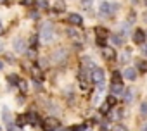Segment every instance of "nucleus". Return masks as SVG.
Wrapping results in <instances>:
<instances>
[{"label":"nucleus","instance_id":"obj_10","mask_svg":"<svg viewBox=\"0 0 147 131\" xmlns=\"http://www.w3.org/2000/svg\"><path fill=\"white\" fill-rule=\"evenodd\" d=\"M2 119H4V122H5L7 126L12 122V117H11V112H9V109H7V107H4V109H2Z\"/></svg>","mask_w":147,"mask_h":131},{"label":"nucleus","instance_id":"obj_26","mask_svg":"<svg viewBox=\"0 0 147 131\" xmlns=\"http://www.w3.org/2000/svg\"><path fill=\"white\" fill-rule=\"evenodd\" d=\"M109 109H111V105H109L107 102H104V104L100 105V112H102V114H107V112H109Z\"/></svg>","mask_w":147,"mask_h":131},{"label":"nucleus","instance_id":"obj_9","mask_svg":"<svg viewBox=\"0 0 147 131\" xmlns=\"http://www.w3.org/2000/svg\"><path fill=\"white\" fill-rule=\"evenodd\" d=\"M109 14H111V4H107V2H102V4H100V16L107 17Z\"/></svg>","mask_w":147,"mask_h":131},{"label":"nucleus","instance_id":"obj_14","mask_svg":"<svg viewBox=\"0 0 147 131\" xmlns=\"http://www.w3.org/2000/svg\"><path fill=\"white\" fill-rule=\"evenodd\" d=\"M18 88H19L21 93H26V92H28V81L19 78V80H18Z\"/></svg>","mask_w":147,"mask_h":131},{"label":"nucleus","instance_id":"obj_40","mask_svg":"<svg viewBox=\"0 0 147 131\" xmlns=\"http://www.w3.org/2000/svg\"><path fill=\"white\" fill-rule=\"evenodd\" d=\"M4 50V43H2V40H0V52Z\"/></svg>","mask_w":147,"mask_h":131},{"label":"nucleus","instance_id":"obj_12","mask_svg":"<svg viewBox=\"0 0 147 131\" xmlns=\"http://www.w3.org/2000/svg\"><path fill=\"white\" fill-rule=\"evenodd\" d=\"M102 55H104V59H107V60H114V57H116V52H114V50H111V48H104Z\"/></svg>","mask_w":147,"mask_h":131},{"label":"nucleus","instance_id":"obj_5","mask_svg":"<svg viewBox=\"0 0 147 131\" xmlns=\"http://www.w3.org/2000/svg\"><path fill=\"white\" fill-rule=\"evenodd\" d=\"M92 81H95L97 85H104V71L100 68L92 69Z\"/></svg>","mask_w":147,"mask_h":131},{"label":"nucleus","instance_id":"obj_42","mask_svg":"<svg viewBox=\"0 0 147 131\" xmlns=\"http://www.w3.org/2000/svg\"><path fill=\"white\" fill-rule=\"evenodd\" d=\"M7 2V0H0V4H5Z\"/></svg>","mask_w":147,"mask_h":131},{"label":"nucleus","instance_id":"obj_34","mask_svg":"<svg viewBox=\"0 0 147 131\" xmlns=\"http://www.w3.org/2000/svg\"><path fill=\"white\" fill-rule=\"evenodd\" d=\"M7 128H9V131H21V129H19V128H16V126H14L12 122H11V124H9Z\"/></svg>","mask_w":147,"mask_h":131},{"label":"nucleus","instance_id":"obj_16","mask_svg":"<svg viewBox=\"0 0 147 131\" xmlns=\"http://www.w3.org/2000/svg\"><path fill=\"white\" fill-rule=\"evenodd\" d=\"M64 57H66V52H64V50H55V53L52 55L54 60H62Z\"/></svg>","mask_w":147,"mask_h":131},{"label":"nucleus","instance_id":"obj_22","mask_svg":"<svg viewBox=\"0 0 147 131\" xmlns=\"http://www.w3.org/2000/svg\"><path fill=\"white\" fill-rule=\"evenodd\" d=\"M130 57H131V50H125V52L121 53V60H123V62L130 60Z\"/></svg>","mask_w":147,"mask_h":131},{"label":"nucleus","instance_id":"obj_43","mask_svg":"<svg viewBox=\"0 0 147 131\" xmlns=\"http://www.w3.org/2000/svg\"><path fill=\"white\" fill-rule=\"evenodd\" d=\"M144 131H147V124H145V126H144Z\"/></svg>","mask_w":147,"mask_h":131},{"label":"nucleus","instance_id":"obj_11","mask_svg":"<svg viewBox=\"0 0 147 131\" xmlns=\"http://www.w3.org/2000/svg\"><path fill=\"white\" fill-rule=\"evenodd\" d=\"M111 93H113V95L123 93V85H121V83H113V85H111Z\"/></svg>","mask_w":147,"mask_h":131},{"label":"nucleus","instance_id":"obj_8","mask_svg":"<svg viewBox=\"0 0 147 131\" xmlns=\"http://www.w3.org/2000/svg\"><path fill=\"white\" fill-rule=\"evenodd\" d=\"M69 24H73V26H82V24H83L82 16H80V14H71V16H69Z\"/></svg>","mask_w":147,"mask_h":131},{"label":"nucleus","instance_id":"obj_36","mask_svg":"<svg viewBox=\"0 0 147 131\" xmlns=\"http://www.w3.org/2000/svg\"><path fill=\"white\" fill-rule=\"evenodd\" d=\"M92 2H94V0H82V4H83V5H90Z\"/></svg>","mask_w":147,"mask_h":131},{"label":"nucleus","instance_id":"obj_27","mask_svg":"<svg viewBox=\"0 0 147 131\" xmlns=\"http://www.w3.org/2000/svg\"><path fill=\"white\" fill-rule=\"evenodd\" d=\"M111 131H128V129H126V128H125L123 124H114Z\"/></svg>","mask_w":147,"mask_h":131},{"label":"nucleus","instance_id":"obj_25","mask_svg":"<svg viewBox=\"0 0 147 131\" xmlns=\"http://www.w3.org/2000/svg\"><path fill=\"white\" fill-rule=\"evenodd\" d=\"M113 41H114V45H121L123 43V36L121 35H114L113 36Z\"/></svg>","mask_w":147,"mask_h":131},{"label":"nucleus","instance_id":"obj_15","mask_svg":"<svg viewBox=\"0 0 147 131\" xmlns=\"http://www.w3.org/2000/svg\"><path fill=\"white\" fill-rule=\"evenodd\" d=\"M66 33H67V36H69V38L76 40V41H78V40L82 38V36L78 35V31H76V29H73V28H67V31H66Z\"/></svg>","mask_w":147,"mask_h":131},{"label":"nucleus","instance_id":"obj_21","mask_svg":"<svg viewBox=\"0 0 147 131\" xmlns=\"http://www.w3.org/2000/svg\"><path fill=\"white\" fill-rule=\"evenodd\" d=\"M69 131H90V126H85V124H82V126H73Z\"/></svg>","mask_w":147,"mask_h":131},{"label":"nucleus","instance_id":"obj_6","mask_svg":"<svg viewBox=\"0 0 147 131\" xmlns=\"http://www.w3.org/2000/svg\"><path fill=\"white\" fill-rule=\"evenodd\" d=\"M133 41H135L137 45L145 43V33H144L142 29H135V33H133Z\"/></svg>","mask_w":147,"mask_h":131},{"label":"nucleus","instance_id":"obj_35","mask_svg":"<svg viewBox=\"0 0 147 131\" xmlns=\"http://www.w3.org/2000/svg\"><path fill=\"white\" fill-rule=\"evenodd\" d=\"M23 4H24V5H33L35 0H23Z\"/></svg>","mask_w":147,"mask_h":131},{"label":"nucleus","instance_id":"obj_24","mask_svg":"<svg viewBox=\"0 0 147 131\" xmlns=\"http://www.w3.org/2000/svg\"><path fill=\"white\" fill-rule=\"evenodd\" d=\"M64 11V4H62V0H59V2H55V11L54 12H62Z\"/></svg>","mask_w":147,"mask_h":131},{"label":"nucleus","instance_id":"obj_31","mask_svg":"<svg viewBox=\"0 0 147 131\" xmlns=\"http://www.w3.org/2000/svg\"><path fill=\"white\" fill-rule=\"evenodd\" d=\"M140 114H144V116L147 114V102H144V104L140 105Z\"/></svg>","mask_w":147,"mask_h":131},{"label":"nucleus","instance_id":"obj_29","mask_svg":"<svg viewBox=\"0 0 147 131\" xmlns=\"http://www.w3.org/2000/svg\"><path fill=\"white\" fill-rule=\"evenodd\" d=\"M38 7H40V9H47V7H49V2H47V0H40V2H38Z\"/></svg>","mask_w":147,"mask_h":131},{"label":"nucleus","instance_id":"obj_1","mask_svg":"<svg viewBox=\"0 0 147 131\" xmlns=\"http://www.w3.org/2000/svg\"><path fill=\"white\" fill-rule=\"evenodd\" d=\"M54 24L50 23V21H47V23H43V26H42V31H40V40L43 41V43H50L52 40H54Z\"/></svg>","mask_w":147,"mask_h":131},{"label":"nucleus","instance_id":"obj_18","mask_svg":"<svg viewBox=\"0 0 147 131\" xmlns=\"http://www.w3.org/2000/svg\"><path fill=\"white\" fill-rule=\"evenodd\" d=\"M137 69H138L140 73H145V71H147V62H145V60H138V62H137Z\"/></svg>","mask_w":147,"mask_h":131},{"label":"nucleus","instance_id":"obj_44","mask_svg":"<svg viewBox=\"0 0 147 131\" xmlns=\"http://www.w3.org/2000/svg\"><path fill=\"white\" fill-rule=\"evenodd\" d=\"M145 2H147V0H145Z\"/></svg>","mask_w":147,"mask_h":131},{"label":"nucleus","instance_id":"obj_19","mask_svg":"<svg viewBox=\"0 0 147 131\" xmlns=\"http://www.w3.org/2000/svg\"><path fill=\"white\" fill-rule=\"evenodd\" d=\"M28 121H30L33 126H36L40 119H38V116H36V114H33V112H31V114H28Z\"/></svg>","mask_w":147,"mask_h":131},{"label":"nucleus","instance_id":"obj_39","mask_svg":"<svg viewBox=\"0 0 147 131\" xmlns=\"http://www.w3.org/2000/svg\"><path fill=\"white\" fill-rule=\"evenodd\" d=\"M144 21H145V24H147V11L144 12Z\"/></svg>","mask_w":147,"mask_h":131},{"label":"nucleus","instance_id":"obj_17","mask_svg":"<svg viewBox=\"0 0 147 131\" xmlns=\"http://www.w3.org/2000/svg\"><path fill=\"white\" fill-rule=\"evenodd\" d=\"M123 97H125V102H131L133 100V90L128 88L126 92H123Z\"/></svg>","mask_w":147,"mask_h":131},{"label":"nucleus","instance_id":"obj_23","mask_svg":"<svg viewBox=\"0 0 147 131\" xmlns=\"http://www.w3.org/2000/svg\"><path fill=\"white\" fill-rule=\"evenodd\" d=\"M113 83H121V74L118 71H113Z\"/></svg>","mask_w":147,"mask_h":131},{"label":"nucleus","instance_id":"obj_41","mask_svg":"<svg viewBox=\"0 0 147 131\" xmlns=\"http://www.w3.org/2000/svg\"><path fill=\"white\" fill-rule=\"evenodd\" d=\"M2 68H4V62H2V60H0V71H2Z\"/></svg>","mask_w":147,"mask_h":131},{"label":"nucleus","instance_id":"obj_2","mask_svg":"<svg viewBox=\"0 0 147 131\" xmlns=\"http://www.w3.org/2000/svg\"><path fill=\"white\" fill-rule=\"evenodd\" d=\"M42 126H43V131H55L59 128V121L55 117H47Z\"/></svg>","mask_w":147,"mask_h":131},{"label":"nucleus","instance_id":"obj_4","mask_svg":"<svg viewBox=\"0 0 147 131\" xmlns=\"http://www.w3.org/2000/svg\"><path fill=\"white\" fill-rule=\"evenodd\" d=\"M30 74H31V78L35 81H42L43 80V71H42L40 66H36V64H33L31 68H30Z\"/></svg>","mask_w":147,"mask_h":131},{"label":"nucleus","instance_id":"obj_13","mask_svg":"<svg viewBox=\"0 0 147 131\" xmlns=\"http://www.w3.org/2000/svg\"><path fill=\"white\" fill-rule=\"evenodd\" d=\"M125 78H126V80H135V78H137V69H133V68H126V71H125Z\"/></svg>","mask_w":147,"mask_h":131},{"label":"nucleus","instance_id":"obj_28","mask_svg":"<svg viewBox=\"0 0 147 131\" xmlns=\"http://www.w3.org/2000/svg\"><path fill=\"white\" fill-rule=\"evenodd\" d=\"M106 102H107V104H109V105H116V97H114V95H109V97H107V100H106Z\"/></svg>","mask_w":147,"mask_h":131},{"label":"nucleus","instance_id":"obj_30","mask_svg":"<svg viewBox=\"0 0 147 131\" xmlns=\"http://www.w3.org/2000/svg\"><path fill=\"white\" fill-rule=\"evenodd\" d=\"M18 80H19V78H18V76H14V74H11V76H9V83H12V85H18Z\"/></svg>","mask_w":147,"mask_h":131},{"label":"nucleus","instance_id":"obj_37","mask_svg":"<svg viewBox=\"0 0 147 131\" xmlns=\"http://www.w3.org/2000/svg\"><path fill=\"white\" fill-rule=\"evenodd\" d=\"M26 53H28V57H31V59L35 57V50H30V52H26Z\"/></svg>","mask_w":147,"mask_h":131},{"label":"nucleus","instance_id":"obj_3","mask_svg":"<svg viewBox=\"0 0 147 131\" xmlns=\"http://www.w3.org/2000/svg\"><path fill=\"white\" fill-rule=\"evenodd\" d=\"M95 33H97V43H99L100 47H104L106 41H107V38H109V31L104 29V28H97Z\"/></svg>","mask_w":147,"mask_h":131},{"label":"nucleus","instance_id":"obj_7","mask_svg":"<svg viewBox=\"0 0 147 131\" xmlns=\"http://www.w3.org/2000/svg\"><path fill=\"white\" fill-rule=\"evenodd\" d=\"M26 50V40L24 38H16L14 40V52H24Z\"/></svg>","mask_w":147,"mask_h":131},{"label":"nucleus","instance_id":"obj_38","mask_svg":"<svg viewBox=\"0 0 147 131\" xmlns=\"http://www.w3.org/2000/svg\"><path fill=\"white\" fill-rule=\"evenodd\" d=\"M4 31H5V29H4V26H2V23H0V36H2V35H4Z\"/></svg>","mask_w":147,"mask_h":131},{"label":"nucleus","instance_id":"obj_33","mask_svg":"<svg viewBox=\"0 0 147 131\" xmlns=\"http://www.w3.org/2000/svg\"><path fill=\"white\" fill-rule=\"evenodd\" d=\"M140 52H142L144 55H147V43H142V47H140Z\"/></svg>","mask_w":147,"mask_h":131},{"label":"nucleus","instance_id":"obj_32","mask_svg":"<svg viewBox=\"0 0 147 131\" xmlns=\"http://www.w3.org/2000/svg\"><path fill=\"white\" fill-rule=\"evenodd\" d=\"M121 29H123V33H128V31H130V24H128V23H123V28H121Z\"/></svg>","mask_w":147,"mask_h":131},{"label":"nucleus","instance_id":"obj_20","mask_svg":"<svg viewBox=\"0 0 147 131\" xmlns=\"http://www.w3.org/2000/svg\"><path fill=\"white\" fill-rule=\"evenodd\" d=\"M26 122H30V121H28V114L18 116V124H19V126H23V124H26Z\"/></svg>","mask_w":147,"mask_h":131}]
</instances>
